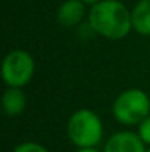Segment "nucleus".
I'll return each mask as SVG.
<instances>
[{
    "label": "nucleus",
    "mask_w": 150,
    "mask_h": 152,
    "mask_svg": "<svg viewBox=\"0 0 150 152\" xmlns=\"http://www.w3.org/2000/svg\"><path fill=\"white\" fill-rule=\"evenodd\" d=\"M84 16H86V3L83 0H65L57 9L59 24L68 28L81 24Z\"/></svg>",
    "instance_id": "nucleus-6"
},
{
    "label": "nucleus",
    "mask_w": 150,
    "mask_h": 152,
    "mask_svg": "<svg viewBox=\"0 0 150 152\" xmlns=\"http://www.w3.org/2000/svg\"><path fill=\"white\" fill-rule=\"evenodd\" d=\"M137 133L141 137V140L150 146V115L146 117L138 126H137Z\"/></svg>",
    "instance_id": "nucleus-10"
},
{
    "label": "nucleus",
    "mask_w": 150,
    "mask_h": 152,
    "mask_svg": "<svg viewBox=\"0 0 150 152\" xmlns=\"http://www.w3.org/2000/svg\"><path fill=\"white\" fill-rule=\"evenodd\" d=\"M1 106L7 117H19L27 108V95L21 87H7L1 96Z\"/></svg>",
    "instance_id": "nucleus-7"
},
{
    "label": "nucleus",
    "mask_w": 150,
    "mask_h": 152,
    "mask_svg": "<svg viewBox=\"0 0 150 152\" xmlns=\"http://www.w3.org/2000/svg\"><path fill=\"white\" fill-rule=\"evenodd\" d=\"M86 4H88V6H93V4H96V3H99L101 0H83Z\"/></svg>",
    "instance_id": "nucleus-12"
},
{
    "label": "nucleus",
    "mask_w": 150,
    "mask_h": 152,
    "mask_svg": "<svg viewBox=\"0 0 150 152\" xmlns=\"http://www.w3.org/2000/svg\"><path fill=\"white\" fill-rule=\"evenodd\" d=\"M36 74V61L30 52L15 49L7 52L1 62V78L7 87L24 89Z\"/></svg>",
    "instance_id": "nucleus-4"
},
{
    "label": "nucleus",
    "mask_w": 150,
    "mask_h": 152,
    "mask_svg": "<svg viewBox=\"0 0 150 152\" xmlns=\"http://www.w3.org/2000/svg\"><path fill=\"white\" fill-rule=\"evenodd\" d=\"M66 134L77 148L97 146L103 139V123L94 111L81 108L69 117Z\"/></svg>",
    "instance_id": "nucleus-2"
},
{
    "label": "nucleus",
    "mask_w": 150,
    "mask_h": 152,
    "mask_svg": "<svg viewBox=\"0 0 150 152\" xmlns=\"http://www.w3.org/2000/svg\"><path fill=\"white\" fill-rule=\"evenodd\" d=\"M112 115L122 126H138L150 115V96L137 87L127 89L115 98L112 103Z\"/></svg>",
    "instance_id": "nucleus-3"
},
{
    "label": "nucleus",
    "mask_w": 150,
    "mask_h": 152,
    "mask_svg": "<svg viewBox=\"0 0 150 152\" xmlns=\"http://www.w3.org/2000/svg\"><path fill=\"white\" fill-rule=\"evenodd\" d=\"M88 25L100 37L122 40L133 30L131 10L119 0H101L88 10Z\"/></svg>",
    "instance_id": "nucleus-1"
},
{
    "label": "nucleus",
    "mask_w": 150,
    "mask_h": 152,
    "mask_svg": "<svg viewBox=\"0 0 150 152\" xmlns=\"http://www.w3.org/2000/svg\"><path fill=\"white\" fill-rule=\"evenodd\" d=\"M12 152H50V151L47 148H44L43 145L37 143V142L27 140V142H22V143L16 145Z\"/></svg>",
    "instance_id": "nucleus-9"
},
{
    "label": "nucleus",
    "mask_w": 150,
    "mask_h": 152,
    "mask_svg": "<svg viewBox=\"0 0 150 152\" xmlns=\"http://www.w3.org/2000/svg\"><path fill=\"white\" fill-rule=\"evenodd\" d=\"M146 143L138 133L130 130H121L113 133L104 145L103 152H146Z\"/></svg>",
    "instance_id": "nucleus-5"
},
{
    "label": "nucleus",
    "mask_w": 150,
    "mask_h": 152,
    "mask_svg": "<svg viewBox=\"0 0 150 152\" xmlns=\"http://www.w3.org/2000/svg\"><path fill=\"white\" fill-rule=\"evenodd\" d=\"M146 152H150V148H147V151H146Z\"/></svg>",
    "instance_id": "nucleus-13"
},
{
    "label": "nucleus",
    "mask_w": 150,
    "mask_h": 152,
    "mask_svg": "<svg viewBox=\"0 0 150 152\" xmlns=\"http://www.w3.org/2000/svg\"><path fill=\"white\" fill-rule=\"evenodd\" d=\"M75 152H100L97 146H90V148H78Z\"/></svg>",
    "instance_id": "nucleus-11"
},
{
    "label": "nucleus",
    "mask_w": 150,
    "mask_h": 152,
    "mask_svg": "<svg viewBox=\"0 0 150 152\" xmlns=\"http://www.w3.org/2000/svg\"><path fill=\"white\" fill-rule=\"evenodd\" d=\"M133 30L144 37H150V0H140L131 10Z\"/></svg>",
    "instance_id": "nucleus-8"
}]
</instances>
